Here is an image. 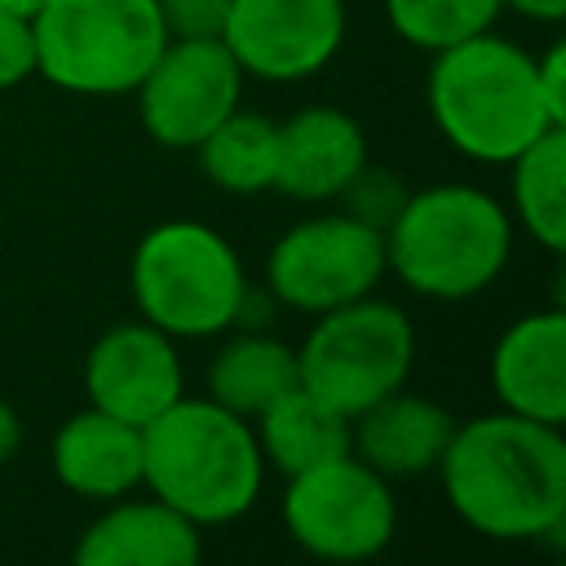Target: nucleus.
Returning a JSON list of instances; mask_svg holds the SVG:
<instances>
[{
  "label": "nucleus",
  "instance_id": "f257e3e1",
  "mask_svg": "<svg viewBox=\"0 0 566 566\" xmlns=\"http://www.w3.org/2000/svg\"><path fill=\"white\" fill-rule=\"evenodd\" d=\"M438 482L451 513L500 544L548 539L566 526V438L517 411L455 420L438 460Z\"/></svg>",
  "mask_w": 566,
  "mask_h": 566
},
{
  "label": "nucleus",
  "instance_id": "f03ea898",
  "mask_svg": "<svg viewBox=\"0 0 566 566\" xmlns=\"http://www.w3.org/2000/svg\"><path fill=\"white\" fill-rule=\"evenodd\" d=\"M265 482L252 420L221 402L177 398L142 424V486L199 531L243 517Z\"/></svg>",
  "mask_w": 566,
  "mask_h": 566
},
{
  "label": "nucleus",
  "instance_id": "7ed1b4c3",
  "mask_svg": "<svg viewBox=\"0 0 566 566\" xmlns=\"http://www.w3.org/2000/svg\"><path fill=\"white\" fill-rule=\"evenodd\" d=\"M424 102L447 146L473 164H509L548 128H566L539 97L535 57L495 31L438 49Z\"/></svg>",
  "mask_w": 566,
  "mask_h": 566
},
{
  "label": "nucleus",
  "instance_id": "20e7f679",
  "mask_svg": "<svg viewBox=\"0 0 566 566\" xmlns=\"http://www.w3.org/2000/svg\"><path fill=\"white\" fill-rule=\"evenodd\" d=\"M513 252V217L482 186L442 181L411 190L385 230V270L429 301L486 292Z\"/></svg>",
  "mask_w": 566,
  "mask_h": 566
},
{
  "label": "nucleus",
  "instance_id": "39448f33",
  "mask_svg": "<svg viewBox=\"0 0 566 566\" xmlns=\"http://www.w3.org/2000/svg\"><path fill=\"white\" fill-rule=\"evenodd\" d=\"M128 292L137 314L172 340H203L239 323L248 274L221 230L172 217L137 239L128 261Z\"/></svg>",
  "mask_w": 566,
  "mask_h": 566
},
{
  "label": "nucleus",
  "instance_id": "423d86ee",
  "mask_svg": "<svg viewBox=\"0 0 566 566\" xmlns=\"http://www.w3.org/2000/svg\"><path fill=\"white\" fill-rule=\"evenodd\" d=\"M35 75L75 97H119L168 44L155 0H44L31 18Z\"/></svg>",
  "mask_w": 566,
  "mask_h": 566
},
{
  "label": "nucleus",
  "instance_id": "0eeeda50",
  "mask_svg": "<svg viewBox=\"0 0 566 566\" xmlns=\"http://www.w3.org/2000/svg\"><path fill=\"white\" fill-rule=\"evenodd\" d=\"M411 363V318L394 301L358 296L314 314V327L296 345V385H305L314 398L354 420L385 394L402 389Z\"/></svg>",
  "mask_w": 566,
  "mask_h": 566
},
{
  "label": "nucleus",
  "instance_id": "6e6552de",
  "mask_svg": "<svg viewBox=\"0 0 566 566\" xmlns=\"http://www.w3.org/2000/svg\"><path fill=\"white\" fill-rule=\"evenodd\" d=\"M279 513L292 544L323 562H367L398 531L389 478L354 451L292 473Z\"/></svg>",
  "mask_w": 566,
  "mask_h": 566
},
{
  "label": "nucleus",
  "instance_id": "1a4fd4ad",
  "mask_svg": "<svg viewBox=\"0 0 566 566\" xmlns=\"http://www.w3.org/2000/svg\"><path fill=\"white\" fill-rule=\"evenodd\" d=\"M385 274V234L349 212H318L287 226L265 256V292L301 314L371 296Z\"/></svg>",
  "mask_w": 566,
  "mask_h": 566
},
{
  "label": "nucleus",
  "instance_id": "9d476101",
  "mask_svg": "<svg viewBox=\"0 0 566 566\" xmlns=\"http://www.w3.org/2000/svg\"><path fill=\"white\" fill-rule=\"evenodd\" d=\"M243 80L248 75L217 35L168 40L133 88L142 128L168 150H195L239 106Z\"/></svg>",
  "mask_w": 566,
  "mask_h": 566
},
{
  "label": "nucleus",
  "instance_id": "9b49d317",
  "mask_svg": "<svg viewBox=\"0 0 566 566\" xmlns=\"http://www.w3.org/2000/svg\"><path fill=\"white\" fill-rule=\"evenodd\" d=\"M345 40V0H230L221 44L243 75L296 84L318 75Z\"/></svg>",
  "mask_w": 566,
  "mask_h": 566
},
{
  "label": "nucleus",
  "instance_id": "f8f14e48",
  "mask_svg": "<svg viewBox=\"0 0 566 566\" xmlns=\"http://www.w3.org/2000/svg\"><path fill=\"white\" fill-rule=\"evenodd\" d=\"M84 394L88 407L142 429L186 394L177 340L146 318L106 327L84 354Z\"/></svg>",
  "mask_w": 566,
  "mask_h": 566
},
{
  "label": "nucleus",
  "instance_id": "ddd939ff",
  "mask_svg": "<svg viewBox=\"0 0 566 566\" xmlns=\"http://www.w3.org/2000/svg\"><path fill=\"white\" fill-rule=\"evenodd\" d=\"M491 389L504 411L566 424V310H531L491 345Z\"/></svg>",
  "mask_w": 566,
  "mask_h": 566
},
{
  "label": "nucleus",
  "instance_id": "4468645a",
  "mask_svg": "<svg viewBox=\"0 0 566 566\" xmlns=\"http://www.w3.org/2000/svg\"><path fill=\"white\" fill-rule=\"evenodd\" d=\"M367 164V133L340 106H305L279 124V164L274 186L296 203H327L336 199L349 177Z\"/></svg>",
  "mask_w": 566,
  "mask_h": 566
},
{
  "label": "nucleus",
  "instance_id": "2eb2a0df",
  "mask_svg": "<svg viewBox=\"0 0 566 566\" xmlns=\"http://www.w3.org/2000/svg\"><path fill=\"white\" fill-rule=\"evenodd\" d=\"M203 557V531L164 500L119 495L75 539L80 566H195Z\"/></svg>",
  "mask_w": 566,
  "mask_h": 566
},
{
  "label": "nucleus",
  "instance_id": "dca6fc26",
  "mask_svg": "<svg viewBox=\"0 0 566 566\" xmlns=\"http://www.w3.org/2000/svg\"><path fill=\"white\" fill-rule=\"evenodd\" d=\"M49 464L71 495L93 504L119 500L142 486V429L102 407H84L57 424Z\"/></svg>",
  "mask_w": 566,
  "mask_h": 566
},
{
  "label": "nucleus",
  "instance_id": "f3484780",
  "mask_svg": "<svg viewBox=\"0 0 566 566\" xmlns=\"http://www.w3.org/2000/svg\"><path fill=\"white\" fill-rule=\"evenodd\" d=\"M451 429H455V416L442 402L424 394H402V389L385 394L380 402H371L349 420L354 455L367 460L389 482L433 473L451 442Z\"/></svg>",
  "mask_w": 566,
  "mask_h": 566
},
{
  "label": "nucleus",
  "instance_id": "a211bd4d",
  "mask_svg": "<svg viewBox=\"0 0 566 566\" xmlns=\"http://www.w3.org/2000/svg\"><path fill=\"white\" fill-rule=\"evenodd\" d=\"M252 433H256L265 469H279L283 478L354 451L349 416H340L336 407L314 398L305 385L283 389L265 411H256Z\"/></svg>",
  "mask_w": 566,
  "mask_h": 566
},
{
  "label": "nucleus",
  "instance_id": "6ab92c4d",
  "mask_svg": "<svg viewBox=\"0 0 566 566\" xmlns=\"http://www.w3.org/2000/svg\"><path fill=\"white\" fill-rule=\"evenodd\" d=\"M292 385H296V345L265 336V332H243L226 340L203 371L208 398L243 420L265 411Z\"/></svg>",
  "mask_w": 566,
  "mask_h": 566
},
{
  "label": "nucleus",
  "instance_id": "aec40b11",
  "mask_svg": "<svg viewBox=\"0 0 566 566\" xmlns=\"http://www.w3.org/2000/svg\"><path fill=\"white\" fill-rule=\"evenodd\" d=\"M509 168L517 226L557 256L566 248V128H548L544 137H535L522 155L509 159Z\"/></svg>",
  "mask_w": 566,
  "mask_h": 566
},
{
  "label": "nucleus",
  "instance_id": "412c9836",
  "mask_svg": "<svg viewBox=\"0 0 566 566\" xmlns=\"http://www.w3.org/2000/svg\"><path fill=\"white\" fill-rule=\"evenodd\" d=\"M199 168L203 177L226 190V195H261L274 186V164H279V124L234 106L199 146Z\"/></svg>",
  "mask_w": 566,
  "mask_h": 566
},
{
  "label": "nucleus",
  "instance_id": "4be33fe9",
  "mask_svg": "<svg viewBox=\"0 0 566 566\" xmlns=\"http://www.w3.org/2000/svg\"><path fill=\"white\" fill-rule=\"evenodd\" d=\"M500 9H504L500 0H385V18L394 35L424 53L491 31Z\"/></svg>",
  "mask_w": 566,
  "mask_h": 566
},
{
  "label": "nucleus",
  "instance_id": "5701e85b",
  "mask_svg": "<svg viewBox=\"0 0 566 566\" xmlns=\"http://www.w3.org/2000/svg\"><path fill=\"white\" fill-rule=\"evenodd\" d=\"M407 186H402V177L398 172H389V168H376V164H363L354 177H349V186L336 195V203H340V212H349V217H358V221H367L371 230H389V221L398 217V208L407 203Z\"/></svg>",
  "mask_w": 566,
  "mask_h": 566
},
{
  "label": "nucleus",
  "instance_id": "b1692460",
  "mask_svg": "<svg viewBox=\"0 0 566 566\" xmlns=\"http://www.w3.org/2000/svg\"><path fill=\"white\" fill-rule=\"evenodd\" d=\"M168 40H221L230 0H155Z\"/></svg>",
  "mask_w": 566,
  "mask_h": 566
},
{
  "label": "nucleus",
  "instance_id": "393cba45",
  "mask_svg": "<svg viewBox=\"0 0 566 566\" xmlns=\"http://www.w3.org/2000/svg\"><path fill=\"white\" fill-rule=\"evenodd\" d=\"M35 75V35L31 18L0 9V93Z\"/></svg>",
  "mask_w": 566,
  "mask_h": 566
},
{
  "label": "nucleus",
  "instance_id": "a878e982",
  "mask_svg": "<svg viewBox=\"0 0 566 566\" xmlns=\"http://www.w3.org/2000/svg\"><path fill=\"white\" fill-rule=\"evenodd\" d=\"M535 84H539V97L553 111V119L566 124V49L562 44H548L535 57Z\"/></svg>",
  "mask_w": 566,
  "mask_h": 566
},
{
  "label": "nucleus",
  "instance_id": "bb28decb",
  "mask_svg": "<svg viewBox=\"0 0 566 566\" xmlns=\"http://www.w3.org/2000/svg\"><path fill=\"white\" fill-rule=\"evenodd\" d=\"M500 4L531 18V22H562L566 18V0H500Z\"/></svg>",
  "mask_w": 566,
  "mask_h": 566
},
{
  "label": "nucleus",
  "instance_id": "cd10ccee",
  "mask_svg": "<svg viewBox=\"0 0 566 566\" xmlns=\"http://www.w3.org/2000/svg\"><path fill=\"white\" fill-rule=\"evenodd\" d=\"M18 447H22V420H18V411L0 398V464H9V460L18 455Z\"/></svg>",
  "mask_w": 566,
  "mask_h": 566
},
{
  "label": "nucleus",
  "instance_id": "c85d7f7f",
  "mask_svg": "<svg viewBox=\"0 0 566 566\" xmlns=\"http://www.w3.org/2000/svg\"><path fill=\"white\" fill-rule=\"evenodd\" d=\"M40 4H44V0H0V9H9V13H18V18H35Z\"/></svg>",
  "mask_w": 566,
  "mask_h": 566
}]
</instances>
